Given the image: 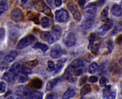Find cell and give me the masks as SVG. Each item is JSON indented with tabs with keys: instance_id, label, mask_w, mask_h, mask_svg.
<instances>
[{
	"instance_id": "obj_1",
	"label": "cell",
	"mask_w": 122,
	"mask_h": 99,
	"mask_svg": "<svg viewBox=\"0 0 122 99\" xmlns=\"http://www.w3.org/2000/svg\"><path fill=\"white\" fill-rule=\"evenodd\" d=\"M35 8L38 11L44 13L48 16H51V12L43 0H37L34 3Z\"/></svg>"
},
{
	"instance_id": "obj_2",
	"label": "cell",
	"mask_w": 122,
	"mask_h": 99,
	"mask_svg": "<svg viewBox=\"0 0 122 99\" xmlns=\"http://www.w3.org/2000/svg\"><path fill=\"white\" fill-rule=\"evenodd\" d=\"M97 5L95 4L90 3L85 8V17L86 19L93 20L97 13Z\"/></svg>"
},
{
	"instance_id": "obj_3",
	"label": "cell",
	"mask_w": 122,
	"mask_h": 99,
	"mask_svg": "<svg viewBox=\"0 0 122 99\" xmlns=\"http://www.w3.org/2000/svg\"><path fill=\"white\" fill-rule=\"evenodd\" d=\"M36 37L33 35H28L21 39L18 43L17 46V48L19 50L23 49L31 44L36 40Z\"/></svg>"
},
{
	"instance_id": "obj_4",
	"label": "cell",
	"mask_w": 122,
	"mask_h": 99,
	"mask_svg": "<svg viewBox=\"0 0 122 99\" xmlns=\"http://www.w3.org/2000/svg\"><path fill=\"white\" fill-rule=\"evenodd\" d=\"M61 36V29L58 25L54 26L52 28V31L51 33V37L49 40V44H53L55 42L59 40Z\"/></svg>"
},
{
	"instance_id": "obj_5",
	"label": "cell",
	"mask_w": 122,
	"mask_h": 99,
	"mask_svg": "<svg viewBox=\"0 0 122 99\" xmlns=\"http://www.w3.org/2000/svg\"><path fill=\"white\" fill-rule=\"evenodd\" d=\"M55 18L57 21L60 23L65 22L68 19L69 13L66 9H61L55 12Z\"/></svg>"
},
{
	"instance_id": "obj_6",
	"label": "cell",
	"mask_w": 122,
	"mask_h": 99,
	"mask_svg": "<svg viewBox=\"0 0 122 99\" xmlns=\"http://www.w3.org/2000/svg\"><path fill=\"white\" fill-rule=\"evenodd\" d=\"M67 7L69 9V10L70 11L71 13L72 14L74 19L78 21H80L81 19V14L80 13L79 11L78 10L76 5L74 4L72 2H70L67 4Z\"/></svg>"
},
{
	"instance_id": "obj_7",
	"label": "cell",
	"mask_w": 122,
	"mask_h": 99,
	"mask_svg": "<svg viewBox=\"0 0 122 99\" xmlns=\"http://www.w3.org/2000/svg\"><path fill=\"white\" fill-rule=\"evenodd\" d=\"M10 17L14 22H19L24 19V15L21 9L15 8L13 9L10 12Z\"/></svg>"
},
{
	"instance_id": "obj_8",
	"label": "cell",
	"mask_w": 122,
	"mask_h": 99,
	"mask_svg": "<svg viewBox=\"0 0 122 99\" xmlns=\"http://www.w3.org/2000/svg\"><path fill=\"white\" fill-rule=\"evenodd\" d=\"M113 22L112 20L109 19V21L107 22H105V24L102 25L99 28L98 31V35H101V36H103V35H105L109 30L111 29V28L113 27Z\"/></svg>"
},
{
	"instance_id": "obj_9",
	"label": "cell",
	"mask_w": 122,
	"mask_h": 99,
	"mask_svg": "<svg viewBox=\"0 0 122 99\" xmlns=\"http://www.w3.org/2000/svg\"><path fill=\"white\" fill-rule=\"evenodd\" d=\"M63 49L59 44H56L51 47V58L55 59L60 58V57L63 55Z\"/></svg>"
},
{
	"instance_id": "obj_10",
	"label": "cell",
	"mask_w": 122,
	"mask_h": 99,
	"mask_svg": "<svg viewBox=\"0 0 122 99\" xmlns=\"http://www.w3.org/2000/svg\"><path fill=\"white\" fill-rule=\"evenodd\" d=\"M64 43L68 47L74 46L76 43V37L73 33H69L64 39Z\"/></svg>"
},
{
	"instance_id": "obj_11",
	"label": "cell",
	"mask_w": 122,
	"mask_h": 99,
	"mask_svg": "<svg viewBox=\"0 0 122 99\" xmlns=\"http://www.w3.org/2000/svg\"><path fill=\"white\" fill-rule=\"evenodd\" d=\"M74 72H75V70L72 68L71 67H70V66H68L67 70H66L64 75V78L71 83L75 82L76 81V78L74 76Z\"/></svg>"
},
{
	"instance_id": "obj_12",
	"label": "cell",
	"mask_w": 122,
	"mask_h": 99,
	"mask_svg": "<svg viewBox=\"0 0 122 99\" xmlns=\"http://www.w3.org/2000/svg\"><path fill=\"white\" fill-rule=\"evenodd\" d=\"M17 76H18L17 74L9 70V71L6 72L3 75L2 79L8 83H12L16 81V78H17Z\"/></svg>"
},
{
	"instance_id": "obj_13",
	"label": "cell",
	"mask_w": 122,
	"mask_h": 99,
	"mask_svg": "<svg viewBox=\"0 0 122 99\" xmlns=\"http://www.w3.org/2000/svg\"><path fill=\"white\" fill-rule=\"evenodd\" d=\"M24 96L28 99H41L43 97V93L37 91H33V92H24Z\"/></svg>"
},
{
	"instance_id": "obj_14",
	"label": "cell",
	"mask_w": 122,
	"mask_h": 99,
	"mask_svg": "<svg viewBox=\"0 0 122 99\" xmlns=\"http://www.w3.org/2000/svg\"><path fill=\"white\" fill-rule=\"evenodd\" d=\"M38 63V62L36 59L27 62L24 64L21 70H24V71H25L28 74V73L30 72V70H31L32 69H33L34 68L36 67Z\"/></svg>"
},
{
	"instance_id": "obj_15",
	"label": "cell",
	"mask_w": 122,
	"mask_h": 99,
	"mask_svg": "<svg viewBox=\"0 0 122 99\" xmlns=\"http://www.w3.org/2000/svg\"><path fill=\"white\" fill-rule=\"evenodd\" d=\"M42 86V82L40 79L36 78L31 80L29 83V86L32 89H39Z\"/></svg>"
},
{
	"instance_id": "obj_16",
	"label": "cell",
	"mask_w": 122,
	"mask_h": 99,
	"mask_svg": "<svg viewBox=\"0 0 122 99\" xmlns=\"http://www.w3.org/2000/svg\"><path fill=\"white\" fill-rule=\"evenodd\" d=\"M18 55V52L16 50H12V51L9 52L6 56L4 58V61L6 62H12L15 59L16 57Z\"/></svg>"
},
{
	"instance_id": "obj_17",
	"label": "cell",
	"mask_w": 122,
	"mask_h": 99,
	"mask_svg": "<svg viewBox=\"0 0 122 99\" xmlns=\"http://www.w3.org/2000/svg\"><path fill=\"white\" fill-rule=\"evenodd\" d=\"M111 12L115 17H119L122 15V9L121 7H120V6H119V5L114 4L112 6Z\"/></svg>"
},
{
	"instance_id": "obj_18",
	"label": "cell",
	"mask_w": 122,
	"mask_h": 99,
	"mask_svg": "<svg viewBox=\"0 0 122 99\" xmlns=\"http://www.w3.org/2000/svg\"><path fill=\"white\" fill-rule=\"evenodd\" d=\"M19 75L18 77V82L20 83H23L26 82L28 80V73L21 70L20 72L19 73Z\"/></svg>"
},
{
	"instance_id": "obj_19",
	"label": "cell",
	"mask_w": 122,
	"mask_h": 99,
	"mask_svg": "<svg viewBox=\"0 0 122 99\" xmlns=\"http://www.w3.org/2000/svg\"><path fill=\"white\" fill-rule=\"evenodd\" d=\"M67 61V59L65 58H62V59H60V60L58 61L57 64L56 65V67L55 68V75L59 74V72H60L61 71L62 69L64 67V63Z\"/></svg>"
},
{
	"instance_id": "obj_20",
	"label": "cell",
	"mask_w": 122,
	"mask_h": 99,
	"mask_svg": "<svg viewBox=\"0 0 122 99\" xmlns=\"http://www.w3.org/2000/svg\"><path fill=\"white\" fill-rule=\"evenodd\" d=\"M108 11H109V7L106 6L102 9L101 11V15H100V18L101 21L104 22H107L109 20L108 18Z\"/></svg>"
},
{
	"instance_id": "obj_21",
	"label": "cell",
	"mask_w": 122,
	"mask_h": 99,
	"mask_svg": "<svg viewBox=\"0 0 122 99\" xmlns=\"http://www.w3.org/2000/svg\"><path fill=\"white\" fill-rule=\"evenodd\" d=\"M60 79L59 78H55V79H53L50 80L49 81H48V82L47 83L46 85V89L47 90L51 91L55 87L56 85L57 84V83L59 82Z\"/></svg>"
},
{
	"instance_id": "obj_22",
	"label": "cell",
	"mask_w": 122,
	"mask_h": 99,
	"mask_svg": "<svg viewBox=\"0 0 122 99\" xmlns=\"http://www.w3.org/2000/svg\"><path fill=\"white\" fill-rule=\"evenodd\" d=\"M69 66L75 70L76 69L79 68H81L83 66V63L81 59H76L73 61Z\"/></svg>"
},
{
	"instance_id": "obj_23",
	"label": "cell",
	"mask_w": 122,
	"mask_h": 99,
	"mask_svg": "<svg viewBox=\"0 0 122 99\" xmlns=\"http://www.w3.org/2000/svg\"><path fill=\"white\" fill-rule=\"evenodd\" d=\"M93 24H94L93 20L86 19V21L82 23L81 25V28L83 30H87L90 29L93 26Z\"/></svg>"
},
{
	"instance_id": "obj_24",
	"label": "cell",
	"mask_w": 122,
	"mask_h": 99,
	"mask_svg": "<svg viewBox=\"0 0 122 99\" xmlns=\"http://www.w3.org/2000/svg\"><path fill=\"white\" fill-rule=\"evenodd\" d=\"M76 94L75 91L73 89L70 88L64 93V94L62 96V98L64 99H71L72 97H74Z\"/></svg>"
},
{
	"instance_id": "obj_25",
	"label": "cell",
	"mask_w": 122,
	"mask_h": 99,
	"mask_svg": "<svg viewBox=\"0 0 122 99\" xmlns=\"http://www.w3.org/2000/svg\"><path fill=\"white\" fill-rule=\"evenodd\" d=\"M21 70V64L20 63H19V62H15V63H14L12 65V66L10 67V69L9 70L12 72H14L16 74L19 75V73L20 72Z\"/></svg>"
},
{
	"instance_id": "obj_26",
	"label": "cell",
	"mask_w": 122,
	"mask_h": 99,
	"mask_svg": "<svg viewBox=\"0 0 122 99\" xmlns=\"http://www.w3.org/2000/svg\"><path fill=\"white\" fill-rule=\"evenodd\" d=\"M34 48H36V49H40L43 52H45L48 50L49 47L46 44H43V43H40V42H37L34 46H33Z\"/></svg>"
},
{
	"instance_id": "obj_27",
	"label": "cell",
	"mask_w": 122,
	"mask_h": 99,
	"mask_svg": "<svg viewBox=\"0 0 122 99\" xmlns=\"http://www.w3.org/2000/svg\"><path fill=\"white\" fill-rule=\"evenodd\" d=\"M8 8L7 0H1L0 1V15Z\"/></svg>"
},
{
	"instance_id": "obj_28",
	"label": "cell",
	"mask_w": 122,
	"mask_h": 99,
	"mask_svg": "<svg viewBox=\"0 0 122 99\" xmlns=\"http://www.w3.org/2000/svg\"><path fill=\"white\" fill-rule=\"evenodd\" d=\"M98 69V65L96 62H93L91 64L89 67V72L90 74H94L97 71Z\"/></svg>"
},
{
	"instance_id": "obj_29",
	"label": "cell",
	"mask_w": 122,
	"mask_h": 99,
	"mask_svg": "<svg viewBox=\"0 0 122 99\" xmlns=\"http://www.w3.org/2000/svg\"><path fill=\"white\" fill-rule=\"evenodd\" d=\"M91 91V87L89 85H85L81 90V96L83 97L85 95L90 93Z\"/></svg>"
},
{
	"instance_id": "obj_30",
	"label": "cell",
	"mask_w": 122,
	"mask_h": 99,
	"mask_svg": "<svg viewBox=\"0 0 122 99\" xmlns=\"http://www.w3.org/2000/svg\"><path fill=\"white\" fill-rule=\"evenodd\" d=\"M96 33H92L90 34V35L89 36V44L88 46V49L90 50L91 48L92 47V46L94 45V42L95 41V39H96Z\"/></svg>"
},
{
	"instance_id": "obj_31",
	"label": "cell",
	"mask_w": 122,
	"mask_h": 99,
	"mask_svg": "<svg viewBox=\"0 0 122 99\" xmlns=\"http://www.w3.org/2000/svg\"><path fill=\"white\" fill-rule=\"evenodd\" d=\"M41 37L45 41H49L51 37V33L49 32H42L41 33Z\"/></svg>"
},
{
	"instance_id": "obj_32",
	"label": "cell",
	"mask_w": 122,
	"mask_h": 99,
	"mask_svg": "<svg viewBox=\"0 0 122 99\" xmlns=\"http://www.w3.org/2000/svg\"><path fill=\"white\" fill-rule=\"evenodd\" d=\"M49 19L46 17H43L41 20V25L43 28H47L49 25Z\"/></svg>"
},
{
	"instance_id": "obj_33",
	"label": "cell",
	"mask_w": 122,
	"mask_h": 99,
	"mask_svg": "<svg viewBox=\"0 0 122 99\" xmlns=\"http://www.w3.org/2000/svg\"><path fill=\"white\" fill-rule=\"evenodd\" d=\"M56 66L55 64L53 62L51 61H49L47 62V70L49 72L53 71V70H55Z\"/></svg>"
},
{
	"instance_id": "obj_34",
	"label": "cell",
	"mask_w": 122,
	"mask_h": 99,
	"mask_svg": "<svg viewBox=\"0 0 122 99\" xmlns=\"http://www.w3.org/2000/svg\"><path fill=\"white\" fill-rule=\"evenodd\" d=\"M27 15L30 18V19L31 20V21L34 22L38 24V17H36L34 13L32 12H28L27 13Z\"/></svg>"
},
{
	"instance_id": "obj_35",
	"label": "cell",
	"mask_w": 122,
	"mask_h": 99,
	"mask_svg": "<svg viewBox=\"0 0 122 99\" xmlns=\"http://www.w3.org/2000/svg\"><path fill=\"white\" fill-rule=\"evenodd\" d=\"M5 29L4 28H0V45L5 39Z\"/></svg>"
},
{
	"instance_id": "obj_36",
	"label": "cell",
	"mask_w": 122,
	"mask_h": 99,
	"mask_svg": "<svg viewBox=\"0 0 122 99\" xmlns=\"http://www.w3.org/2000/svg\"><path fill=\"white\" fill-rule=\"evenodd\" d=\"M91 51H92V54H94V55H97V54L98 53L99 51V46L98 44H96L92 46L91 48Z\"/></svg>"
},
{
	"instance_id": "obj_37",
	"label": "cell",
	"mask_w": 122,
	"mask_h": 99,
	"mask_svg": "<svg viewBox=\"0 0 122 99\" xmlns=\"http://www.w3.org/2000/svg\"><path fill=\"white\" fill-rule=\"evenodd\" d=\"M111 90V85H108V86H107L106 85V86H105V88L103 89V95H104V97L110 93Z\"/></svg>"
},
{
	"instance_id": "obj_38",
	"label": "cell",
	"mask_w": 122,
	"mask_h": 99,
	"mask_svg": "<svg viewBox=\"0 0 122 99\" xmlns=\"http://www.w3.org/2000/svg\"><path fill=\"white\" fill-rule=\"evenodd\" d=\"M108 83V80L105 77H102L100 80V85L101 87H104Z\"/></svg>"
},
{
	"instance_id": "obj_39",
	"label": "cell",
	"mask_w": 122,
	"mask_h": 99,
	"mask_svg": "<svg viewBox=\"0 0 122 99\" xmlns=\"http://www.w3.org/2000/svg\"><path fill=\"white\" fill-rule=\"evenodd\" d=\"M84 73V70L82 68H78L76 69L75 70V72H74V74H75V76H81Z\"/></svg>"
},
{
	"instance_id": "obj_40",
	"label": "cell",
	"mask_w": 122,
	"mask_h": 99,
	"mask_svg": "<svg viewBox=\"0 0 122 99\" xmlns=\"http://www.w3.org/2000/svg\"><path fill=\"white\" fill-rule=\"evenodd\" d=\"M116 94L115 92H110L107 96H105L104 98L108 99H114L116 98Z\"/></svg>"
},
{
	"instance_id": "obj_41",
	"label": "cell",
	"mask_w": 122,
	"mask_h": 99,
	"mask_svg": "<svg viewBox=\"0 0 122 99\" xmlns=\"http://www.w3.org/2000/svg\"><path fill=\"white\" fill-rule=\"evenodd\" d=\"M5 90H6V84L3 82H0V93H4Z\"/></svg>"
},
{
	"instance_id": "obj_42",
	"label": "cell",
	"mask_w": 122,
	"mask_h": 99,
	"mask_svg": "<svg viewBox=\"0 0 122 99\" xmlns=\"http://www.w3.org/2000/svg\"><path fill=\"white\" fill-rule=\"evenodd\" d=\"M87 81V76H83L81 78L79 81V85H83V84H85V83H86Z\"/></svg>"
},
{
	"instance_id": "obj_43",
	"label": "cell",
	"mask_w": 122,
	"mask_h": 99,
	"mask_svg": "<svg viewBox=\"0 0 122 99\" xmlns=\"http://www.w3.org/2000/svg\"><path fill=\"white\" fill-rule=\"evenodd\" d=\"M8 62L5 61H4V62H2V63L0 64V69H1V70H6V69L8 67Z\"/></svg>"
},
{
	"instance_id": "obj_44",
	"label": "cell",
	"mask_w": 122,
	"mask_h": 99,
	"mask_svg": "<svg viewBox=\"0 0 122 99\" xmlns=\"http://www.w3.org/2000/svg\"><path fill=\"white\" fill-rule=\"evenodd\" d=\"M98 81V78L97 77L94 76H91L89 78V82L90 83H96Z\"/></svg>"
},
{
	"instance_id": "obj_45",
	"label": "cell",
	"mask_w": 122,
	"mask_h": 99,
	"mask_svg": "<svg viewBox=\"0 0 122 99\" xmlns=\"http://www.w3.org/2000/svg\"><path fill=\"white\" fill-rule=\"evenodd\" d=\"M78 4L81 8L83 9L84 8L85 4H86V0H78Z\"/></svg>"
},
{
	"instance_id": "obj_46",
	"label": "cell",
	"mask_w": 122,
	"mask_h": 99,
	"mask_svg": "<svg viewBox=\"0 0 122 99\" xmlns=\"http://www.w3.org/2000/svg\"><path fill=\"white\" fill-rule=\"evenodd\" d=\"M62 4V0H55V5L56 7H59Z\"/></svg>"
},
{
	"instance_id": "obj_47",
	"label": "cell",
	"mask_w": 122,
	"mask_h": 99,
	"mask_svg": "<svg viewBox=\"0 0 122 99\" xmlns=\"http://www.w3.org/2000/svg\"><path fill=\"white\" fill-rule=\"evenodd\" d=\"M107 47L109 50V51H112V49H113V44H112V42L111 41V40H109L108 42V46H107Z\"/></svg>"
},
{
	"instance_id": "obj_48",
	"label": "cell",
	"mask_w": 122,
	"mask_h": 99,
	"mask_svg": "<svg viewBox=\"0 0 122 99\" xmlns=\"http://www.w3.org/2000/svg\"><path fill=\"white\" fill-rule=\"evenodd\" d=\"M116 42L117 44H120L122 43V35H119V36L116 38Z\"/></svg>"
},
{
	"instance_id": "obj_49",
	"label": "cell",
	"mask_w": 122,
	"mask_h": 99,
	"mask_svg": "<svg viewBox=\"0 0 122 99\" xmlns=\"http://www.w3.org/2000/svg\"><path fill=\"white\" fill-rule=\"evenodd\" d=\"M56 97V94L55 93H49V94L47 95L46 97V99H55Z\"/></svg>"
},
{
	"instance_id": "obj_50",
	"label": "cell",
	"mask_w": 122,
	"mask_h": 99,
	"mask_svg": "<svg viewBox=\"0 0 122 99\" xmlns=\"http://www.w3.org/2000/svg\"><path fill=\"white\" fill-rule=\"evenodd\" d=\"M104 1H105V0H100V1L98 2V3H97V5H102L103 4H104Z\"/></svg>"
},
{
	"instance_id": "obj_51",
	"label": "cell",
	"mask_w": 122,
	"mask_h": 99,
	"mask_svg": "<svg viewBox=\"0 0 122 99\" xmlns=\"http://www.w3.org/2000/svg\"><path fill=\"white\" fill-rule=\"evenodd\" d=\"M28 0H21V4H22L23 5H24L27 2Z\"/></svg>"
},
{
	"instance_id": "obj_52",
	"label": "cell",
	"mask_w": 122,
	"mask_h": 99,
	"mask_svg": "<svg viewBox=\"0 0 122 99\" xmlns=\"http://www.w3.org/2000/svg\"><path fill=\"white\" fill-rule=\"evenodd\" d=\"M2 56H3V52L2 51H0V61H1V59H2Z\"/></svg>"
},
{
	"instance_id": "obj_53",
	"label": "cell",
	"mask_w": 122,
	"mask_h": 99,
	"mask_svg": "<svg viewBox=\"0 0 122 99\" xmlns=\"http://www.w3.org/2000/svg\"><path fill=\"white\" fill-rule=\"evenodd\" d=\"M120 90H121V94H122V81L120 82Z\"/></svg>"
},
{
	"instance_id": "obj_54",
	"label": "cell",
	"mask_w": 122,
	"mask_h": 99,
	"mask_svg": "<svg viewBox=\"0 0 122 99\" xmlns=\"http://www.w3.org/2000/svg\"><path fill=\"white\" fill-rule=\"evenodd\" d=\"M119 64H120V65L122 66V57L120 58V60H119Z\"/></svg>"
},
{
	"instance_id": "obj_55",
	"label": "cell",
	"mask_w": 122,
	"mask_h": 99,
	"mask_svg": "<svg viewBox=\"0 0 122 99\" xmlns=\"http://www.w3.org/2000/svg\"><path fill=\"white\" fill-rule=\"evenodd\" d=\"M120 7H121V8L122 9V1H121V3H120Z\"/></svg>"
}]
</instances>
